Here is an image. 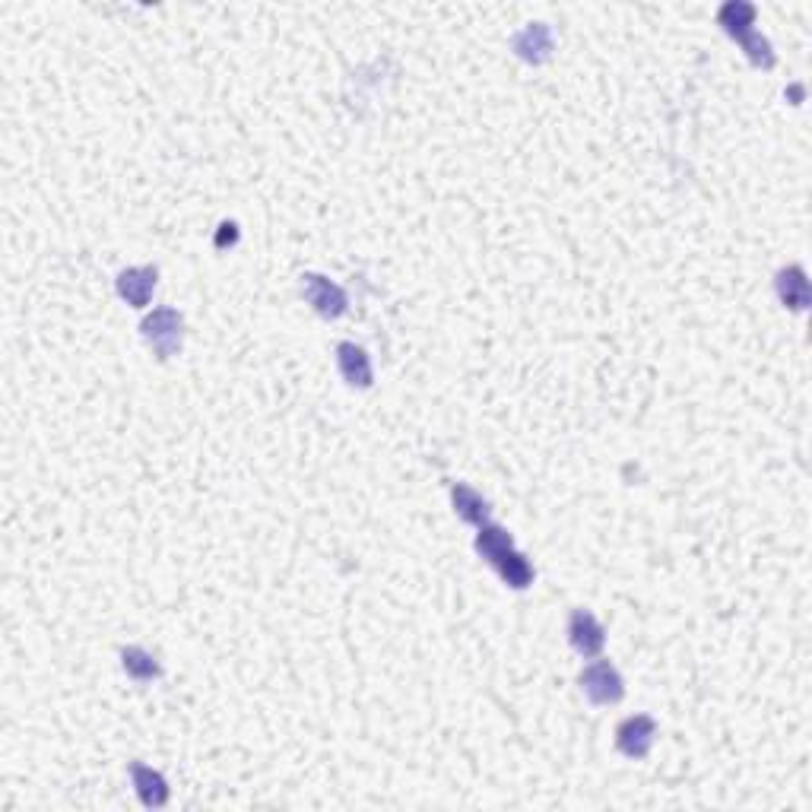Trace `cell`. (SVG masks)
Masks as SVG:
<instances>
[{"mask_svg":"<svg viewBox=\"0 0 812 812\" xmlns=\"http://www.w3.org/2000/svg\"><path fill=\"white\" fill-rule=\"evenodd\" d=\"M302 295L321 318H340L346 311V305H349L346 292L337 283H330L327 276H318V273H305L302 276Z\"/></svg>","mask_w":812,"mask_h":812,"instance_id":"cell-3","label":"cell"},{"mask_svg":"<svg viewBox=\"0 0 812 812\" xmlns=\"http://www.w3.org/2000/svg\"><path fill=\"white\" fill-rule=\"evenodd\" d=\"M121 663H124L127 676L137 679V682H153V679L162 676V667L156 663V657L150 651H143V648H124Z\"/></svg>","mask_w":812,"mask_h":812,"instance_id":"cell-13","label":"cell"},{"mask_svg":"<svg viewBox=\"0 0 812 812\" xmlns=\"http://www.w3.org/2000/svg\"><path fill=\"white\" fill-rule=\"evenodd\" d=\"M654 740H657V724L648 714H635L629 721H622L616 730V746L622 755H629V759H644V755L651 752Z\"/></svg>","mask_w":812,"mask_h":812,"instance_id":"cell-4","label":"cell"},{"mask_svg":"<svg viewBox=\"0 0 812 812\" xmlns=\"http://www.w3.org/2000/svg\"><path fill=\"white\" fill-rule=\"evenodd\" d=\"M451 498H454V511H457L467 524H476V527L489 524L492 508H489V502H486V498L479 495L476 489H470V486H464V483H454V486H451Z\"/></svg>","mask_w":812,"mask_h":812,"instance_id":"cell-11","label":"cell"},{"mask_svg":"<svg viewBox=\"0 0 812 812\" xmlns=\"http://www.w3.org/2000/svg\"><path fill=\"white\" fill-rule=\"evenodd\" d=\"M337 368L346 384L353 387H372V359L362 346L356 343H340L337 346Z\"/></svg>","mask_w":812,"mask_h":812,"instance_id":"cell-8","label":"cell"},{"mask_svg":"<svg viewBox=\"0 0 812 812\" xmlns=\"http://www.w3.org/2000/svg\"><path fill=\"white\" fill-rule=\"evenodd\" d=\"M140 334L156 349L159 359H172L178 356L181 340H184V318L175 308H156L153 315L140 324Z\"/></svg>","mask_w":812,"mask_h":812,"instance_id":"cell-1","label":"cell"},{"mask_svg":"<svg viewBox=\"0 0 812 812\" xmlns=\"http://www.w3.org/2000/svg\"><path fill=\"white\" fill-rule=\"evenodd\" d=\"M778 295L781 302L793 311H803L809 305V280H806V270L803 267H787L778 273Z\"/></svg>","mask_w":812,"mask_h":812,"instance_id":"cell-12","label":"cell"},{"mask_svg":"<svg viewBox=\"0 0 812 812\" xmlns=\"http://www.w3.org/2000/svg\"><path fill=\"white\" fill-rule=\"evenodd\" d=\"M489 562L495 565V571H498V575H502V581H505L508 587L524 590V587L533 584V565H530L527 556H521V552L514 549V546L502 549V552H498V556H492Z\"/></svg>","mask_w":812,"mask_h":812,"instance_id":"cell-10","label":"cell"},{"mask_svg":"<svg viewBox=\"0 0 812 812\" xmlns=\"http://www.w3.org/2000/svg\"><path fill=\"white\" fill-rule=\"evenodd\" d=\"M581 689L590 698V705H616L625 695V682L609 660H594L581 673Z\"/></svg>","mask_w":812,"mask_h":812,"instance_id":"cell-2","label":"cell"},{"mask_svg":"<svg viewBox=\"0 0 812 812\" xmlns=\"http://www.w3.org/2000/svg\"><path fill=\"white\" fill-rule=\"evenodd\" d=\"M131 778H134V787H137V797L143 806H150V809H159L169 803V784H165V778L159 771H153L150 765H140L134 762L131 765Z\"/></svg>","mask_w":812,"mask_h":812,"instance_id":"cell-9","label":"cell"},{"mask_svg":"<svg viewBox=\"0 0 812 812\" xmlns=\"http://www.w3.org/2000/svg\"><path fill=\"white\" fill-rule=\"evenodd\" d=\"M219 229H223V232H219V238H216V248H226V242L232 245L235 238H238V232H235V223H223V226H219Z\"/></svg>","mask_w":812,"mask_h":812,"instance_id":"cell-16","label":"cell"},{"mask_svg":"<svg viewBox=\"0 0 812 812\" xmlns=\"http://www.w3.org/2000/svg\"><path fill=\"white\" fill-rule=\"evenodd\" d=\"M511 48L527 64H543L552 54V29L546 23H530L511 39Z\"/></svg>","mask_w":812,"mask_h":812,"instance_id":"cell-6","label":"cell"},{"mask_svg":"<svg viewBox=\"0 0 812 812\" xmlns=\"http://www.w3.org/2000/svg\"><path fill=\"white\" fill-rule=\"evenodd\" d=\"M508 546H514V543H511V533L505 527H495V524H483V527H479V533H476V552L486 562L492 556H498L502 549H508Z\"/></svg>","mask_w":812,"mask_h":812,"instance_id":"cell-15","label":"cell"},{"mask_svg":"<svg viewBox=\"0 0 812 812\" xmlns=\"http://www.w3.org/2000/svg\"><path fill=\"white\" fill-rule=\"evenodd\" d=\"M156 280H159V270H156V267H131V270H121V273H118V292H121V299H124L127 305L143 308V305H150V299H153Z\"/></svg>","mask_w":812,"mask_h":812,"instance_id":"cell-7","label":"cell"},{"mask_svg":"<svg viewBox=\"0 0 812 812\" xmlns=\"http://www.w3.org/2000/svg\"><path fill=\"white\" fill-rule=\"evenodd\" d=\"M717 20H721V26L733 35V39H740L743 32L755 29V7L752 4H743V0H730V4L721 7V13H717Z\"/></svg>","mask_w":812,"mask_h":812,"instance_id":"cell-14","label":"cell"},{"mask_svg":"<svg viewBox=\"0 0 812 812\" xmlns=\"http://www.w3.org/2000/svg\"><path fill=\"white\" fill-rule=\"evenodd\" d=\"M568 641L581 657H597L603 651V644H606V632H603V625L594 619V613H587V609H575L571 619H568Z\"/></svg>","mask_w":812,"mask_h":812,"instance_id":"cell-5","label":"cell"}]
</instances>
